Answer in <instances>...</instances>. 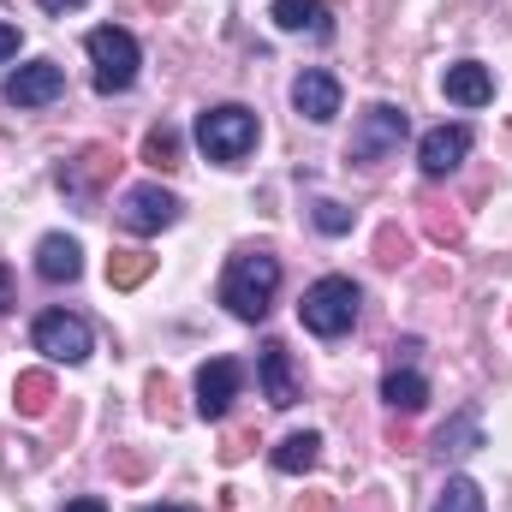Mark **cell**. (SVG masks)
Instances as JSON below:
<instances>
[{"label":"cell","mask_w":512,"mask_h":512,"mask_svg":"<svg viewBox=\"0 0 512 512\" xmlns=\"http://www.w3.org/2000/svg\"><path fill=\"white\" fill-rule=\"evenodd\" d=\"M36 274H42V280H54V286L78 280V274H84V251H78V239H66V233H48V239L36 245Z\"/></svg>","instance_id":"obj_15"},{"label":"cell","mask_w":512,"mask_h":512,"mask_svg":"<svg viewBox=\"0 0 512 512\" xmlns=\"http://www.w3.org/2000/svg\"><path fill=\"white\" fill-rule=\"evenodd\" d=\"M429 512H489V501H483V489H477L471 477H447V489L435 495Z\"/></svg>","instance_id":"obj_20"},{"label":"cell","mask_w":512,"mask_h":512,"mask_svg":"<svg viewBox=\"0 0 512 512\" xmlns=\"http://www.w3.org/2000/svg\"><path fill=\"white\" fill-rule=\"evenodd\" d=\"M66 512H108L96 495H78V501H66Z\"/></svg>","instance_id":"obj_26"},{"label":"cell","mask_w":512,"mask_h":512,"mask_svg":"<svg viewBox=\"0 0 512 512\" xmlns=\"http://www.w3.org/2000/svg\"><path fill=\"white\" fill-rule=\"evenodd\" d=\"M358 304H364L358 280H346V274H322V280L304 292V304H298V322H304L310 334H322V340H340V334H352V322H358Z\"/></svg>","instance_id":"obj_2"},{"label":"cell","mask_w":512,"mask_h":512,"mask_svg":"<svg viewBox=\"0 0 512 512\" xmlns=\"http://www.w3.org/2000/svg\"><path fill=\"white\" fill-rule=\"evenodd\" d=\"M114 167H120V155H114V149H84L78 161H66V167H60V191H66V197H78V203H90V197H96V185H102Z\"/></svg>","instance_id":"obj_12"},{"label":"cell","mask_w":512,"mask_h":512,"mask_svg":"<svg viewBox=\"0 0 512 512\" xmlns=\"http://www.w3.org/2000/svg\"><path fill=\"white\" fill-rule=\"evenodd\" d=\"M411 137V120H405V108H393V102H376L358 126H352V161L358 167H382L399 155V143Z\"/></svg>","instance_id":"obj_5"},{"label":"cell","mask_w":512,"mask_h":512,"mask_svg":"<svg viewBox=\"0 0 512 512\" xmlns=\"http://www.w3.org/2000/svg\"><path fill=\"white\" fill-rule=\"evenodd\" d=\"M12 399H18V411H24V417H42V411L54 405V382H48L42 370H30V376H18Z\"/></svg>","instance_id":"obj_21"},{"label":"cell","mask_w":512,"mask_h":512,"mask_svg":"<svg viewBox=\"0 0 512 512\" xmlns=\"http://www.w3.org/2000/svg\"><path fill=\"white\" fill-rule=\"evenodd\" d=\"M18 42H24V36H18V24H0V60H12V54H18Z\"/></svg>","instance_id":"obj_25"},{"label":"cell","mask_w":512,"mask_h":512,"mask_svg":"<svg viewBox=\"0 0 512 512\" xmlns=\"http://www.w3.org/2000/svg\"><path fill=\"white\" fill-rule=\"evenodd\" d=\"M30 340H36V352H42V358H54V364H84V358L96 352L90 322H84V316H72V310H42V316H36V328H30Z\"/></svg>","instance_id":"obj_6"},{"label":"cell","mask_w":512,"mask_h":512,"mask_svg":"<svg viewBox=\"0 0 512 512\" xmlns=\"http://www.w3.org/2000/svg\"><path fill=\"white\" fill-rule=\"evenodd\" d=\"M441 90H447V102H459V108H489V102H495V72L477 66V60H459V66H447Z\"/></svg>","instance_id":"obj_14"},{"label":"cell","mask_w":512,"mask_h":512,"mask_svg":"<svg viewBox=\"0 0 512 512\" xmlns=\"http://www.w3.org/2000/svg\"><path fill=\"white\" fill-rule=\"evenodd\" d=\"M114 215H120V227H126V233L149 239V233H161V227H173V221H179V197H173V191H161V185H131Z\"/></svg>","instance_id":"obj_7"},{"label":"cell","mask_w":512,"mask_h":512,"mask_svg":"<svg viewBox=\"0 0 512 512\" xmlns=\"http://www.w3.org/2000/svg\"><path fill=\"white\" fill-rule=\"evenodd\" d=\"M256 376H262V393H268V405H298V376H292V352L280 346V340H268L262 352H256Z\"/></svg>","instance_id":"obj_13"},{"label":"cell","mask_w":512,"mask_h":512,"mask_svg":"<svg viewBox=\"0 0 512 512\" xmlns=\"http://www.w3.org/2000/svg\"><path fill=\"white\" fill-rule=\"evenodd\" d=\"M143 161H149V167H161V173H167V167H179V131L155 126L149 137H143Z\"/></svg>","instance_id":"obj_23"},{"label":"cell","mask_w":512,"mask_h":512,"mask_svg":"<svg viewBox=\"0 0 512 512\" xmlns=\"http://www.w3.org/2000/svg\"><path fill=\"white\" fill-rule=\"evenodd\" d=\"M316 459H322V435H310V429H304V435H286V441L274 447V471H286V477L310 471Z\"/></svg>","instance_id":"obj_19"},{"label":"cell","mask_w":512,"mask_h":512,"mask_svg":"<svg viewBox=\"0 0 512 512\" xmlns=\"http://www.w3.org/2000/svg\"><path fill=\"white\" fill-rule=\"evenodd\" d=\"M477 447H483V417H477V411L447 417V429L435 435V453H441V459H465V453H477Z\"/></svg>","instance_id":"obj_16"},{"label":"cell","mask_w":512,"mask_h":512,"mask_svg":"<svg viewBox=\"0 0 512 512\" xmlns=\"http://www.w3.org/2000/svg\"><path fill=\"white\" fill-rule=\"evenodd\" d=\"M465 155H471V126H435V131H423V143H417V167L429 179H447Z\"/></svg>","instance_id":"obj_10"},{"label":"cell","mask_w":512,"mask_h":512,"mask_svg":"<svg viewBox=\"0 0 512 512\" xmlns=\"http://www.w3.org/2000/svg\"><path fill=\"white\" fill-rule=\"evenodd\" d=\"M197 149H203L209 161H221V167L245 161V155L256 149V114L239 108V102L203 108V114H197Z\"/></svg>","instance_id":"obj_3"},{"label":"cell","mask_w":512,"mask_h":512,"mask_svg":"<svg viewBox=\"0 0 512 512\" xmlns=\"http://www.w3.org/2000/svg\"><path fill=\"white\" fill-rule=\"evenodd\" d=\"M143 512H179V507H143Z\"/></svg>","instance_id":"obj_29"},{"label":"cell","mask_w":512,"mask_h":512,"mask_svg":"<svg viewBox=\"0 0 512 512\" xmlns=\"http://www.w3.org/2000/svg\"><path fill=\"white\" fill-rule=\"evenodd\" d=\"M274 292H280V262L268 251H239L221 274V304L239 322H262L274 310Z\"/></svg>","instance_id":"obj_1"},{"label":"cell","mask_w":512,"mask_h":512,"mask_svg":"<svg viewBox=\"0 0 512 512\" xmlns=\"http://www.w3.org/2000/svg\"><path fill=\"white\" fill-rule=\"evenodd\" d=\"M90 60H96V90L102 96H126L131 84H137V66H143V54H137V36L120 30V24H102V30H90Z\"/></svg>","instance_id":"obj_4"},{"label":"cell","mask_w":512,"mask_h":512,"mask_svg":"<svg viewBox=\"0 0 512 512\" xmlns=\"http://www.w3.org/2000/svg\"><path fill=\"white\" fill-rule=\"evenodd\" d=\"M72 6H84V0H42V12H72Z\"/></svg>","instance_id":"obj_28"},{"label":"cell","mask_w":512,"mask_h":512,"mask_svg":"<svg viewBox=\"0 0 512 512\" xmlns=\"http://www.w3.org/2000/svg\"><path fill=\"white\" fill-rule=\"evenodd\" d=\"M316 227H322V233H352V215H346L340 203H316Z\"/></svg>","instance_id":"obj_24"},{"label":"cell","mask_w":512,"mask_h":512,"mask_svg":"<svg viewBox=\"0 0 512 512\" xmlns=\"http://www.w3.org/2000/svg\"><path fill=\"white\" fill-rule=\"evenodd\" d=\"M66 96V72L54 66V60H30V66H18L12 78H6V102L12 108H48V102H60Z\"/></svg>","instance_id":"obj_8"},{"label":"cell","mask_w":512,"mask_h":512,"mask_svg":"<svg viewBox=\"0 0 512 512\" xmlns=\"http://www.w3.org/2000/svg\"><path fill=\"white\" fill-rule=\"evenodd\" d=\"M292 108H298L310 126H328V120L340 114V78H334V72H298Z\"/></svg>","instance_id":"obj_11"},{"label":"cell","mask_w":512,"mask_h":512,"mask_svg":"<svg viewBox=\"0 0 512 512\" xmlns=\"http://www.w3.org/2000/svg\"><path fill=\"white\" fill-rule=\"evenodd\" d=\"M239 382H245V370H239L233 358L203 364V370H197V411H203L209 423H221V417L233 411V399H239Z\"/></svg>","instance_id":"obj_9"},{"label":"cell","mask_w":512,"mask_h":512,"mask_svg":"<svg viewBox=\"0 0 512 512\" xmlns=\"http://www.w3.org/2000/svg\"><path fill=\"white\" fill-rule=\"evenodd\" d=\"M382 399L393 405V411H405V417H411V411H423V405H429V382H423L417 370H393V376L382 382Z\"/></svg>","instance_id":"obj_18"},{"label":"cell","mask_w":512,"mask_h":512,"mask_svg":"<svg viewBox=\"0 0 512 512\" xmlns=\"http://www.w3.org/2000/svg\"><path fill=\"white\" fill-rule=\"evenodd\" d=\"M149 268H155V256H143V251H114L108 256V280L126 292V286H137V280H149Z\"/></svg>","instance_id":"obj_22"},{"label":"cell","mask_w":512,"mask_h":512,"mask_svg":"<svg viewBox=\"0 0 512 512\" xmlns=\"http://www.w3.org/2000/svg\"><path fill=\"white\" fill-rule=\"evenodd\" d=\"M268 18H274L280 30H310V36H328V30H334L322 0H274V6H268Z\"/></svg>","instance_id":"obj_17"},{"label":"cell","mask_w":512,"mask_h":512,"mask_svg":"<svg viewBox=\"0 0 512 512\" xmlns=\"http://www.w3.org/2000/svg\"><path fill=\"white\" fill-rule=\"evenodd\" d=\"M0 310H12V274L0 268Z\"/></svg>","instance_id":"obj_27"}]
</instances>
